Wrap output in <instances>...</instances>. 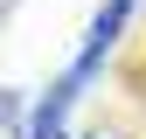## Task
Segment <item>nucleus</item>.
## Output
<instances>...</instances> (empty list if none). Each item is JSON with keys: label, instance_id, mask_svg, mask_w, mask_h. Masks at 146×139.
Returning <instances> with one entry per match:
<instances>
[{"label": "nucleus", "instance_id": "1", "mask_svg": "<svg viewBox=\"0 0 146 139\" xmlns=\"http://www.w3.org/2000/svg\"><path fill=\"white\" fill-rule=\"evenodd\" d=\"M132 7H139V0H104V14L90 21L84 49H77V63H70V83H77V91H84V83H90V77L104 70V56H111V42H118V28L132 21Z\"/></svg>", "mask_w": 146, "mask_h": 139}]
</instances>
